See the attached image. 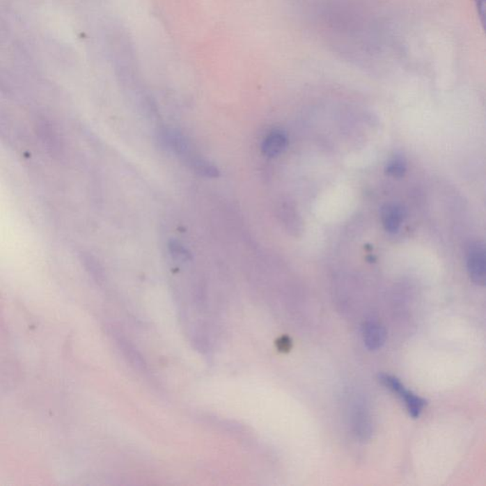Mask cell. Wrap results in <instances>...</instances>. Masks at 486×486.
Returning <instances> with one entry per match:
<instances>
[{
	"label": "cell",
	"mask_w": 486,
	"mask_h": 486,
	"mask_svg": "<svg viewBox=\"0 0 486 486\" xmlns=\"http://www.w3.org/2000/svg\"><path fill=\"white\" fill-rule=\"evenodd\" d=\"M391 391H393L394 393L398 394V396L401 397L402 400H404L410 416L414 418V419H417V418L420 417L423 409L427 406V400L407 389L406 386L402 384L399 379H397L393 385L391 386Z\"/></svg>",
	"instance_id": "7a4b0ae2"
},
{
	"label": "cell",
	"mask_w": 486,
	"mask_h": 486,
	"mask_svg": "<svg viewBox=\"0 0 486 486\" xmlns=\"http://www.w3.org/2000/svg\"><path fill=\"white\" fill-rule=\"evenodd\" d=\"M405 218L404 209L396 203H389L381 210V221L389 234L398 233Z\"/></svg>",
	"instance_id": "277c9868"
},
{
	"label": "cell",
	"mask_w": 486,
	"mask_h": 486,
	"mask_svg": "<svg viewBox=\"0 0 486 486\" xmlns=\"http://www.w3.org/2000/svg\"><path fill=\"white\" fill-rule=\"evenodd\" d=\"M288 146V137L286 133L281 130H272L265 138H264L261 150L264 155L267 157H278L286 150Z\"/></svg>",
	"instance_id": "5b68a950"
},
{
	"label": "cell",
	"mask_w": 486,
	"mask_h": 486,
	"mask_svg": "<svg viewBox=\"0 0 486 486\" xmlns=\"http://www.w3.org/2000/svg\"><path fill=\"white\" fill-rule=\"evenodd\" d=\"M169 253L175 260L182 261V262H187L192 260L191 253L187 247L184 246L181 242L177 240H171L168 243Z\"/></svg>",
	"instance_id": "52a82bcc"
},
{
	"label": "cell",
	"mask_w": 486,
	"mask_h": 486,
	"mask_svg": "<svg viewBox=\"0 0 486 486\" xmlns=\"http://www.w3.org/2000/svg\"><path fill=\"white\" fill-rule=\"evenodd\" d=\"M389 175L394 178L403 177L407 171V163L402 157H394L386 168Z\"/></svg>",
	"instance_id": "ba28073f"
},
{
	"label": "cell",
	"mask_w": 486,
	"mask_h": 486,
	"mask_svg": "<svg viewBox=\"0 0 486 486\" xmlns=\"http://www.w3.org/2000/svg\"><path fill=\"white\" fill-rule=\"evenodd\" d=\"M363 339L370 351H377L385 344L386 333L382 324L378 321L368 320L362 328Z\"/></svg>",
	"instance_id": "3957f363"
},
{
	"label": "cell",
	"mask_w": 486,
	"mask_h": 486,
	"mask_svg": "<svg viewBox=\"0 0 486 486\" xmlns=\"http://www.w3.org/2000/svg\"><path fill=\"white\" fill-rule=\"evenodd\" d=\"M355 432L362 440H367L373 433L372 423L370 416L364 409H358L354 414Z\"/></svg>",
	"instance_id": "8992f818"
},
{
	"label": "cell",
	"mask_w": 486,
	"mask_h": 486,
	"mask_svg": "<svg viewBox=\"0 0 486 486\" xmlns=\"http://www.w3.org/2000/svg\"><path fill=\"white\" fill-rule=\"evenodd\" d=\"M278 345L279 349L281 350V351L289 352L292 347V341L291 339L289 338V337L283 336L281 337V339H279Z\"/></svg>",
	"instance_id": "9c48e42d"
},
{
	"label": "cell",
	"mask_w": 486,
	"mask_h": 486,
	"mask_svg": "<svg viewBox=\"0 0 486 486\" xmlns=\"http://www.w3.org/2000/svg\"><path fill=\"white\" fill-rule=\"evenodd\" d=\"M467 268L469 278L475 284H485L486 260L485 245L476 242L470 245L467 257Z\"/></svg>",
	"instance_id": "6da1fadb"
}]
</instances>
